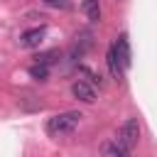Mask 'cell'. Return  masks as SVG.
Returning a JSON list of instances; mask_svg holds the SVG:
<instances>
[{
    "mask_svg": "<svg viewBox=\"0 0 157 157\" xmlns=\"http://www.w3.org/2000/svg\"><path fill=\"white\" fill-rule=\"evenodd\" d=\"M81 118H83V115H81L78 110H64V113L52 115L44 128H47V132H49L52 137H64V135H69V132H74V130L78 128Z\"/></svg>",
    "mask_w": 157,
    "mask_h": 157,
    "instance_id": "cell-1",
    "label": "cell"
},
{
    "mask_svg": "<svg viewBox=\"0 0 157 157\" xmlns=\"http://www.w3.org/2000/svg\"><path fill=\"white\" fill-rule=\"evenodd\" d=\"M115 140H118L120 145H125L128 150H132V147L137 145V140H140V123H137V118H128V120L120 125Z\"/></svg>",
    "mask_w": 157,
    "mask_h": 157,
    "instance_id": "cell-2",
    "label": "cell"
},
{
    "mask_svg": "<svg viewBox=\"0 0 157 157\" xmlns=\"http://www.w3.org/2000/svg\"><path fill=\"white\" fill-rule=\"evenodd\" d=\"M71 96L74 98H78L81 103H96V88L88 83V81H83V78H78V81H74L71 83Z\"/></svg>",
    "mask_w": 157,
    "mask_h": 157,
    "instance_id": "cell-3",
    "label": "cell"
},
{
    "mask_svg": "<svg viewBox=\"0 0 157 157\" xmlns=\"http://www.w3.org/2000/svg\"><path fill=\"white\" fill-rule=\"evenodd\" d=\"M44 34H47L44 27H32V29H25L17 42H20L22 49H34V47H39V44L44 42Z\"/></svg>",
    "mask_w": 157,
    "mask_h": 157,
    "instance_id": "cell-4",
    "label": "cell"
},
{
    "mask_svg": "<svg viewBox=\"0 0 157 157\" xmlns=\"http://www.w3.org/2000/svg\"><path fill=\"white\" fill-rule=\"evenodd\" d=\"M110 47H113L115 56L120 59L123 69H130V61H132V56H130V42H128V34H125V32H123V34H118V39H115Z\"/></svg>",
    "mask_w": 157,
    "mask_h": 157,
    "instance_id": "cell-5",
    "label": "cell"
},
{
    "mask_svg": "<svg viewBox=\"0 0 157 157\" xmlns=\"http://www.w3.org/2000/svg\"><path fill=\"white\" fill-rule=\"evenodd\" d=\"M105 64H108V71H110V76H113L115 81H120V78H123V74H125V69H123L120 59L115 56L113 47H108V54H105Z\"/></svg>",
    "mask_w": 157,
    "mask_h": 157,
    "instance_id": "cell-6",
    "label": "cell"
},
{
    "mask_svg": "<svg viewBox=\"0 0 157 157\" xmlns=\"http://www.w3.org/2000/svg\"><path fill=\"white\" fill-rule=\"evenodd\" d=\"M81 10H83V15L91 22H101V2L98 0H83L81 2Z\"/></svg>",
    "mask_w": 157,
    "mask_h": 157,
    "instance_id": "cell-7",
    "label": "cell"
},
{
    "mask_svg": "<svg viewBox=\"0 0 157 157\" xmlns=\"http://www.w3.org/2000/svg\"><path fill=\"white\" fill-rule=\"evenodd\" d=\"M105 152H110V157H132V150H128L125 145H120L118 140L115 142H110V145H105L103 147Z\"/></svg>",
    "mask_w": 157,
    "mask_h": 157,
    "instance_id": "cell-8",
    "label": "cell"
},
{
    "mask_svg": "<svg viewBox=\"0 0 157 157\" xmlns=\"http://www.w3.org/2000/svg\"><path fill=\"white\" fill-rule=\"evenodd\" d=\"M29 76H32V78H37V81H47V78H49V66H44V64H37V61H34V64L29 66Z\"/></svg>",
    "mask_w": 157,
    "mask_h": 157,
    "instance_id": "cell-9",
    "label": "cell"
},
{
    "mask_svg": "<svg viewBox=\"0 0 157 157\" xmlns=\"http://www.w3.org/2000/svg\"><path fill=\"white\" fill-rule=\"evenodd\" d=\"M56 56H59V49H52V52L37 54V56H34V61H37V64H44V66H49V64H52V61H54Z\"/></svg>",
    "mask_w": 157,
    "mask_h": 157,
    "instance_id": "cell-10",
    "label": "cell"
},
{
    "mask_svg": "<svg viewBox=\"0 0 157 157\" xmlns=\"http://www.w3.org/2000/svg\"><path fill=\"white\" fill-rule=\"evenodd\" d=\"M47 7H54V10H64V7H69L71 5V0H42Z\"/></svg>",
    "mask_w": 157,
    "mask_h": 157,
    "instance_id": "cell-11",
    "label": "cell"
}]
</instances>
